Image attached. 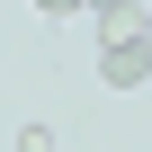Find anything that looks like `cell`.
<instances>
[{
    "label": "cell",
    "instance_id": "obj_1",
    "mask_svg": "<svg viewBox=\"0 0 152 152\" xmlns=\"http://www.w3.org/2000/svg\"><path fill=\"white\" fill-rule=\"evenodd\" d=\"M99 81H107V90H143V81H152V45H143V36H107Z\"/></svg>",
    "mask_w": 152,
    "mask_h": 152
},
{
    "label": "cell",
    "instance_id": "obj_2",
    "mask_svg": "<svg viewBox=\"0 0 152 152\" xmlns=\"http://www.w3.org/2000/svg\"><path fill=\"white\" fill-rule=\"evenodd\" d=\"M36 9H45V18H81L90 0H36Z\"/></svg>",
    "mask_w": 152,
    "mask_h": 152
},
{
    "label": "cell",
    "instance_id": "obj_3",
    "mask_svg": "<svg viewBox=\"0 0 152 152\" xmlns=\"http://www.w3.org/2000/svg\"><path fill=\"white\" fill-rule=\"evenodd\" d=\"M90 9H99V18H107V9H125V0H90Z\"/></svg>",
    "mask_w": 152,
    "mask_h": 152
},
{
    "label": "cell",
    "instance_id": "obj_4",
    "mask_svg": "<svg viewBox=\"0 0 152 152\" xmlns=\"http://www.w3.org/2000/svg\"><path fill=\"white\" fill-rule=\"evenodd\" d=\"M143 45H152V9H143Z\"/></svg>",
    "mask_w": 152,
    "mask_h": 152
}]
</instances>
